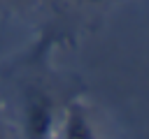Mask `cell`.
<instances>
[{"instance_id": "6da1fadb", "label": "cell", "mask_w": 149, "mask_h": 139, "mask_svg": "<svg viewBox=\"0 0 149 139\" xmlns=\"http://www.w3.org/2000/svg\"><path fill=\"white\" fill-rule=\"evenodd\" d=\"M0 139H9V134H7V127L2 125V120H0Z\"/></svg>"}]
</instances>
